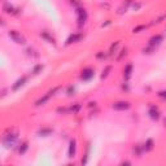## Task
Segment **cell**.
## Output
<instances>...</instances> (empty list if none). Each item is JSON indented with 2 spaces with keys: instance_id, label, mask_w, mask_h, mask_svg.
<instances>
[{
  "instance_id": "obj_16",
  "label": "cell",
  "mask_w": 166,
  "mask_h": 166,
  "mask_svg": "<svg viewBox=\"0 0 166 166\" xmlns=\"http://www.w3.org/2000/svg\"><path fill=\"white\" fill-rule=\"evenodd\" d=\"M152 149H153V140L148 139L144 144V150H152Z\"/></svg>"
},
{
  "instance_id": "obj_5",
  "label": "cell",
  "mask_w": 166,
  "mask_h": 166,
  "mask_svg": "<svg viewBox=\"0 0 166 166\" xmlns=\"http://www.w3.org/2000/svg\"><path fill=\"white\" fill-rule=\"evenodd\" d=\"M57 90H59V87H56V88H53L52 91H49V92L47 93V95H44V96H43V97H40V99L38 100V101L35 103V105H37V106H40V105H43V104H44V103H47L48 100H49V97H51V96L53 95V93H55V92H56Z\"/></svg>"
},
{
  "instance_id": "obj_9",
  "label": "cell",
  "mask_w": 166,
  "mask_h": 166,
  "mask_svg": "<svg viewBox=\"0 0 166 166\" xmlns=\"http://www.w3.org/2000/svg\"><path fill=\"white\" fill-rule=\"evenodd\" d=\"M26 82H27V77H21L20 79H17V81H16V83L12 86V91H18Z\"/></svg>"
},
{
  "instance_id": "obj_19",
  "label": "cell",
  "mask_w": 166,
  "mask_h": 166,
  "mask_svg": "<svg viewBox=\"0 0 166 166\" xmlns=\"http://www.w3.org/2000/svg\"><path fill=\"white\" fill-rule=\"evenodd\" d=\"M144 150V147H140V146H136L135 148H134V153L138 156V157H140L141 156V152Z\"/></svg>"
},
{
  "instance_id": "obj_12",
  "label": "cell",
  "mask_w": 166,
  "mask_h": 166,
  "mask_svg": "<svg viewBox=\"0 0 166 166\" xmlns=\"http://www.w3.org/2000/svg\"><path fill=\"white\" fill-rule=\"evenodd\" d=\"M40 37H42L43 39H46L48 43H52V44H55V39H53L47 31H42V33H40Z\"/></svg>"
},
{
  "instance_id": "obj_4",
  "label": "cell",
  "mask_w": 166,
  "mask_h": 166,
  "mask_svg": "<svg viewBox=\"0 0 166 166\" xmlns=\"http://www.w3.org/2000/svg\"><path fill=\"white\" fill-rule=\"evenodd\" d=\"M93 75H95V70L91 69V68H86V69H83V71H82L81 78L83 79V81H90L91 78H93Z\"/></svg>"
},
{
  "instance_id": "obj_10",
  "label": "cell",
  "mask_w": 166,
  "mask_h": 166,
  "mask_svg": "<svg viewBox=\"0 0 166 166\" xmlns=\"http://www.w3.org/2000/svg\"><path fill=\"white\" fill-rule=\"evenodd\" d=\"M162 39H164V37H162V35H160V34L153 35V37L149 39V43H148V44L152 46V47H156V46H158V44H160V43L162 42Z\"/></svg>"
},
{
  "instance_id": "obj_24",
  "label": "cell",
  "mask_w": 166,
  "mask_h": 166,
  "mask_svg": "<svg viewBox=\"0 0 166 166\" xmlns=\"http://www.w3.org/2000/svg\"><path fill=\"white\" fill-rule=\"evenodd\" d=\"M74 93V87H69V90H68V95H73Z\"/></svg>"
},
{
  "instance_id": "obj_11",
  "label": "cell",
  "mask_w": 166,
  "mask_h": 166,
  "mask_svg": "<svg viewBox=\"0 0 166 166\" xmlns=\"http://www.w3.org/2000/svg\"><path fill=\"white\" fill-rule=\"evenodd\" d=\"M83 38V35L82 34H71L70 37L68 38V40H66V46H69V44H71V43H77V42H79Z\"/></svg>"
},
{
  "instance_id": "obj_1",
  "label": "cell",
  "mask_w": 166,
  "mask_h": 166,
  "mask_svg": "<svg viewBox=\"0 0 166 166\" xmlns=\"http://www.w3.org/2000/svg\"><path fill=\"white\" fill-rule=\"evenodd\" d=\"M9 37L12 38L13 42H16L17 44H25L26 43V39H25L24 35L21 33H18V31H16V30H11L9 31Z\"/></svg>"
},
{
  "instance_id": "obj_21",
  "label": "cell",
  "mask_w": 166,
  "mask_h": 166,
  "mask_svg": "<svg viewBox=\"0 0 166 166\" xmlns=\"http://www.w3.org/2000/svg\"><path fill=\"white\" fill-rule=\"evenodd\" d=\"M43 70V65H37L34 69H33V74H39V71Z\"/></svg>"
},
{
  "instance_id": "obj_25",
  "label": "cell",
  "mask_w": 166,
  "mask_h": 166,
  "mask_svg": "<svg viewBox=\"0 0 166 166\" xmlns=\"http://www.w3.org/2000/svg\"><path fill=\"white\" fill-rule=\"evenodd\" d=\"M71 4H75V5H78V4H79V3H78V2H77V0H71Z\"/></svg>"
},
{
  "instance_id": "obj_6",
  "label": "cell",
  "mask_w": 166,
  "mask_h": 166,
  "mask_svg": "<svg viewBox=\"0 0 166 166\" xmlns=\"http://www.w3.org/2000/svg\"><path fill=\"white\" fill-rule=\"evenodd\" d=\"M112 108L115 109V110H126V109L130 108V103H127V101H117V103H114L112 105Z\"/></svg>"
},
{
  "instance_id": "obj_2",
  "label": "cell",
  "mask_w": 166,
  "mask_h": 166,
  "mask_svg": "<svg viewBox=\"0 0 166 166\" xmlns=\"http://www.w3.org/2000/svg\"><path fill=\"white\" fill-rule=\"evenodd\" d=\"M77 16H78V24L79 25H84L86 21H87V11H86L84 8H78L77 9Z\"/></svg>"
},
{
  "instance_id": "obj_18",
  "label": "cell",
  "mask_w": 166,
  "mask_h": 166,
  "mask_svg": "<svg viewBox=\"0 0 166 166\" xmlns=\"http://www.w3.org/2000/svg\"><path fill=\"white\" fill-rule=\"evenodd\" d=\"M51 132H52V130H51V128H42L38 134H39L40 136H47V135H49Z\"/></svg>"
},
{
  "instance_id": "obj_14",
  "label": "cell",
  "mask_w": 166,
  "mask_h": 166,
  "mask_svg": "<svg viewBox=\"0 0 166 166\" xmlns=\"http://www.w3.org/2000/svg\"><path fill=\"white\" fill-rule=\"evenodd\" d=\"M27 148H29L27 141L21 143V146H20V148H18V153H20V155H24V153L26 152V150H27Z\"/></svg>"
},
{
  "instance_id": "obj_3",
  "label": "cell",
  "mask_w": 166,
  "mask_h": 166,
  "mask_svg": "<svg viewBox=\"0 0 166 166\" xmlns=\"http://www.w3.org/2000/svg\"><path fill=\"white\" fill-rule=\"evenodd\" d=\"M16 140H17V134H8V135H5V138L3 140V144L7 148H9V147L14 146Z\"/></svg>"
},
{
  "instance_id": "obj_23",
  "label": "cell",
  "mask_w": 166,
  "mask_h": 166,
  "mask_svg": "<svg viewBox=\"0 0 166 166\" xmlns=\"http://www.w3.org/2000/svg\"><path fill=\"white\" fill-rule=\"evenodd\" d=\"M143 29H146V26H143V25H141V26H138V27H135L132 31H134V33H139L140 30H143Z\"/></svg>"
},
{
  "instance_id": "obj_17",
  "label": "cell",
  "mask_w": 166,
  "mask_h": 166,
  "mask_svg": "<svg viewBox=\"0 0 166 166\" xmlns=\"http://www.w3.org/2000/svg\"><path fill=\"white\" fill-rule=\"evenodd\" d=\"M79 109H81V105H79V104H75V105H71L70 108H68V112L74 114V113L79 112Z\"/></svg>"
},
{
  "instance_id": "obj_20",
  "label": "cell",
  "mask_w": 166,
  "mask_h": 166,
  "mask_svg": "<svg viewBox=\"0 0 166 166\" xmlns=\"http://www.w3.org/2000/svg\"><path fill=\"white\" fill-rule=\"evenodd\" d=\"M112 70V66H106L105 68V70H103V74H101V78L104 79V78H106L108 77V74H109V71Z\"/></svg>"
},
{
  "instance_id": "obj_8",
  "label": "cell",
  "mask_w": 166,
  "mask_h": 166,
  "mask_svg": "<svg viewBox=\"0 0 166 166\" xmlns=\"http://www.w3.org/2000/svg\"><path fill=\"white\" fill-rule=\"evenodd\" d=\"M77 153V141L73 139V140H70V144H69V149H68V157L70 158H73Z\"/></svg>"
},
{
  "instance_id": "obj_13",
  "label": "cell",
  "mask_w": 166,
  "mask_h": 166,
  "mask_svg": "<svg viewBox=\"0 0 166 166\" xmlns=\"http://www.w3.org/2000/svg\"><path fill=\"white\" fill-rule=\"evenodd\" d=\"M131 71H132V65H127V66L125 68V70H123L125 79H128L130 77H131Z\"/></svg>"
},
{
  "instance_id": "obj_22",
  "label": "cell",
  "mask_w": 166,
  "mask_h": 166,
  "mask_svg": "<svg viewBox=\"0 0 166 166\" xmlns=\"http://www.w3.org/2000/svg\"><path fill=\"white\" fill-rule=\"evenodd\" d=\"M158 96H160L161 99H165V100H166V90H164V91H160V92H158Z\"/></svg>"
},
{
  "instance_id": "obj_7",
  "label": "cell",
  "mask_w": 166,
  "mask_h": 166,
  "mask_svg": "<svg viewBox=\"0 0 166 166\" xmlns=\"http://www.w3.org/2000/svg\"><path fill=\"white\" fill-rule=\"evenodd\" d=\"M149 117L152 118V119H155V121H157V119H160V110H158V108L157 106H155V105H152L149 108Z\"/></svg>"
},
{
  "instance_id": "obj_15",
  "label": "cell",
  "mask_w": 166,
  "mask_h": 166,
  "mask_svg": "<svg viewBox=\"0 0 166 166\" xmlns=\"http://www.w3.org/2000/svg\"><path fill=\"white\" fill-rule=\"evenodd\" d=\"M4 11L7 12V13H12V14H14V13H16V12H14V7L13 5H11L9 3H5L4 4Z\"/></svg>"
}]
</instances>
